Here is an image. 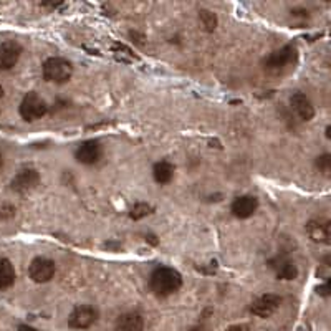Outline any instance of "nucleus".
<instances>
[{
  "label": "nucleus",
  "mask_w": 331,
  "mask_h": 331,
  "mask_svg": "<svg viewBox=\"0 0 331 331\" xmlns=\"http://www.w3.org/2000/svg\"><path fill=\"white\" fill-rule=\"evenodd\" d=\"M182 286V275L172 267H161L154 268L149 277V288L156 297L166 298L171 297Z\"/></svg>",
  "instance_id": "1"
},
{
  "label": "nucleus",
  "mask_w": 331,
  "mask_h": 331,
  "mask_svg": "<svg viewBox=\"0 0 331 331\" xmlns=\"http://www.w3.org/2000/svg\"><path fill=\"white\" fill-rule=\"evenodd\" d=\"M42 75L48 83L65 85L73 76V63L63 56H50L42 65Z\"/></svg>",
  "instance_id": "2"
},
{
  "label": "nucleus",
  "mask_w": 331,
  "mask_h": 331,
  "mask_svg": "<svg viewBox=\"0 0 331 331\" xmlns=\"http://www.w3.org/2000/svg\"><path fill=\"white\" fill-rule=\"evenodd\" d=\"M298 58V50L293 43H288L282 48L271 51L268 56L263 58V68L270 73H280L288 68L290 65H295Z\"/></svg>",
  "instance_id": "3"
},
{
  "label": "nucleus",
  "mask_w": 331,
  "mask_h": 331,
  "mask_svg": "<svg viewBox=\"0 0 331 331\" xmlns=\"http://www.w3.org/2000/svg\"><path fill=\"white\" fill-rule=\"evenodd\" d=\"M48 105L36 91H28L20 101L18 113L22 116V120L27 123H33L42 120L43 116L48 113Z\"/></svg>",
  "instance_id": "4"
},
{
  "label": "nucleus",
  "mask_w": 331,
  "mask_h": 331,
  "mask_svg": "<svg viewBox=\"0 0 331 331\" xmlns=\"http://www.w3.org/2000/svg\"><path fill=\"white\" fill-rule=\"evenodd\" d=\"M100 318V311L93 305H76L68 315V326L73 329H88Z\"/></svg>",
  "instance_id": "5"
},
{
  "label": "nucleus",
  "mask_w": 331,
  "mask_h": 331,
  "mask_svg": "<svg viewBox=\"0 0 331 331\" xmlns=\"http://www.w3.org/2000/svg\"><path fill=\"white\" fill-rule=\"evenodd\" d=\"M40 172L35 167H24L13 176L10 181V189L17 194H28L38 187Z\"/></svg>",
  "instance_id": "6"
},
{
  "label": "nucleus",
  "mask_w": 331,
  "mask_h": 331,
  "mask_svg": "<svg viewBox=\"0 0 331 331\" xmlns=\"http://www.w3.org/2000/svg\"><path fill=\"white\" fill-rule=\"evenodd\" d=\"M55 262L47 259V257H36L28 265V277L35 283H48L55 277Z\"/></svg>",
  "instance_id": "7"
},
{
  "label": "nucleus",
  "mask_w": 331,
  "mask_h": 331,
  "mask_svg": "<svg viewBox=\"0 0 331 331\" xmlns=\"http://www.w3.org/2000/svg\"><path fill=\"white\" fill-rule=\"evenodd\" d=\"M282 303V298L275 293H263L259 298H255L248 306V311L259 316V318H270Z\"/></svg>",
  "instance_id": "8"
},
{
  "label": "nucleus",
  "mask_w": 331,
  "mask_h": 331,
  "mask_svg": "<svg viewBox=\"0 0 331 331\" xmlns=\"http://www.w3.org/2000/svg\"><path fill=\"white\" fill-rule=\"evenodd\" d=\"M268 267L275 271L278 280H295L298 277V267L288 255L278 254L268 260Z\"/></svg>",
  "instance_id": "9"
},
{
  "label": "nucleus",
  "mask_w": 331,
  "mask_h": 331,
  "mask_svg": "<svg viewBox=\"0 0 331 331\" xmlns=\"http://www.w3.org/2000/svg\"><path fill=\"white\" fill-rule=\"evenodd\" d=\"M103 156V146L98 139H86L78 146L75 151V158L80 164L93 166L96 164Z\"/></svg>",
  "instance_id": "10"
},
{
  "label": "nucleus",
  "mask_w": 331,
  "mask_h": 331,
  "mask_svg": "<svg viewBox=\"0 0 331 331\" xmlns=\"http://www.w3.org/2000/svg\"><path fill=\"white\" fill-rule=\"evenodd\" d=\"M22 51H24V48L17 40H5L0 43V70H12L18 63Z\"/></svg>",
  "instance_id": "11"
},
{
  "label": "nucleus",
  "mask_w": 331,
  "mask_h": 331,
  "mask_svg": "<svg viewBox=\"0 0 331 331\" xmlns=\"http://www.w3.org/2000/svg\"><path fill=\"white\" fill-rule=\"evenodd\" d=\"M306 233L316 244L328 245L331 240V225L328 219H311L306 224Z\"/></svg>",
  "instance_id": "12"
},
{
  "label": "nucleus",
  "mask_w": 331,
  "mask_h": 331,
  "mask_svg": "<svg viewBox=\"0 0 331 331\" xmlns=\"http://www.w3.org/2000/svg\"><path fill=\"white\" fill-rule=\"evenodd\" d=\"M290 108L301 121H311L315 118V106L311 100L301 91H295L290 96Z\"/></svg>",
  "instance_id": "13"
},
{
  "label": "nucleus",
  "mask_w": 331,
  "mask_h": 331,
  "mask_svg": "<svg viewBox=\"0 0 331 331\" xmlns=\"http://www.w3.org/2000/svg\"><path fill=\"white\" fill-rule=\"evenodd\" d=\"M259 209V199L254 196H240L230 205V212L235 219H248L252 217Z\"/></svg>",
  "instance_id": "14"
},
{
  "label": "nucleus",
  "mask_w": 331,
  "mask_h": 331,
  "mask_svg": "<svg viewBox=\"0 0 331 331\" xmlns=\"http://www.w3.org/2000/svg\"><path fill=\"white\" fill-rule=\"evenodd\" d=\"M114 331H144V318L138 311H128L118 316Z\"/></svg>",
  "instance_id": "15"
},
{
  "label": "nucleus",
  "mask_w": 331,
  "mask_h": 331,
  "mask_svg": "<svg viewBox=\"0 0 331 331\" xmlns=\"http://www.w3.org/2000/svg\"><path fill=\"white\" fill-rule=\"evenodd\" d=\"M174 172H176V167L172 163L163 159V161H158L156 164L152 166V178L158 184L164 186V184H169L174 178Z\"/></svg>",
  "instance_id": "16"
},
{
  "label": "nucleus",
  "mask_w": 331,
  "mask_h": 331,
  "mask_svg": "<svg viewBox=\"0 0 331 331\" xmlns=\"http://www.w3.org/2000/svg\"><path fill=\"white\" fill-rule=\"evenodd\" d=\"M15 268L9 259L5 257H0V290H7L15 283Z\"/></svg>",
  "instance_id": "17"
},
{
  "label": "nucleus",
  "mask_w": 331,
  "mask_h": 331,
  "mask_svg": "<svg viewBox=\"0 0 331 331\" xmlns=\"http://www.w3.org/2000/svg\"><path fill=\"white\" fill-rule=\"evenodd\" d=\"M199 22H201V25L205 32H214L217 28V24H219V18L217 15L212 10H207V9H201L199 10Z\"/></svg>",
  "instance_id": "18"
},
{
  "label": "nucleus",
  "mask_w": 331,
  "mask_h": 331,
  "mask_svg": "<svg viewBox=\"0 0 331 331\" xmlns=\"http://www.w3.org/2000/svg\"><path fill=\"white\" fill-rule=\"evenodd\" d=\"M154 212V207L148 202H138L129 209V219L131 220H141L144 217L151 216Z\"/></svg>",
  "instance_id": "19"
},
{
  "label": "nucleus",
  "mask_w": 331,
  "mask_h": 331,
  "mask_svg": "<svg viewBox=\"0 0 331 331\" xmlns=\"http://www.w3.org/2000/svg\"><path fill=\"white\" fill-rule=\"evenodd\" d=\"M111 50H113V53L118 56V60H121V62H124V56H128V58H126L128 62L138 60V56H136L134 53H132V50H131L129 47L124 45V43H113Z\"/></svg>",
  "instance_id": "20"
},
{
  "label": "nucleus",
  "mask_w": 331,
  "mask_h": 331,
  "mask_svg": "<svg viewBox=\"0 0 331 331\" xmlns=\"http://www.w3.org/2000/svg\"><path fill=\"white\" fill-rule=\"evenodd\" d=\"M315 166H316V169H318L320 172H323L325 176H328V174H329V171H331V156H329L328 152L321 154V156L316 158Z\"/></svg>",
  "instance_id": "21"
},
{
  "label": "nucleus",
  "mask_w": 331,
  "mask_h": 331,
  "mask_svg": "<svg viewBox=\"0 0 331 331\" xmlns=\"http://www.w3.org/2000/svg\"><path fill=\"white\" fill-rule=\"evenodd\" d=\"M329 291H331V286H329V280H326L323 285H320L318 288H316V293H318L320 297H325L328 298L329 297Z\"/></svg>",
  "instance_id": "22"
},
{
  "label": "nucleus",
  "mask_w": 331,
  "mask_h": 331,
  "mask_svg": "<svg viewBox=\"0 0 331 331\" xmlns=\"http://www.w3.org/2000/svg\"><path fill=\"white\" fill-rule=\"evenodd\" d=\"M129 36L132 38V42H136V43H139V45H144V35H141V33H138V32H129Z\"/></svg>",
  "instance_id": "23"
},
{
  "label": "nucleus",
  "mask_w": 331,
  "mask_h": 331,
  "mask_svg": "<svg viewBox=\"0 0 331 331\" xmlns=\"http://www.w3.org/2000/svg\"><path fill=\"white\" fill-rule=\"evenodd\" d=\"M225 331H250V328H248V325H232Z\"/></svg>",
  "instance_id": "24"
},
{
  "label": "nucleus",
  "mask_w": 331,
  "mask_h": 331,
  "mask_svg": "<svg viewBox=\"0 0 331 331\" xmlns=\"http://www.w3.org/2000/svg\"><path fill=\"white\" fill-rule=\"evenodd\" d=\"M146 242H149L151 245H158V244H159V240H158V237H156L154 233L146 235Z\"/></svg>",
  "instance_id": "25"
},
{
  "label": "nucleus",
  "mask_w": 331,
  "mask_h": 331,
  "mask_svg": "<svg viewBox=\"0 0 331 331\" xmlns=\"http://www.w3.org/2000/svg\"><path fill=\"white\" fill-rule=\"evenodd\" d=\"M291 15L306 18V17H308V10H291Z\"/></svg>",
  "instance_id": "26"
},
{
  "label": "nucleus",
  "mask_w": 331,
  "mask_h": 331,
  "mask_svg": "<svg viewBox=\"0 0 331 331\" xmlns=\"http://www.w3.org/2000/svg\"><path fill=\"white\" fill-rule=\"evenodd\" d=\"M17 331H38V329L33 328V326H30V325H20V326L17 328Z\"/></svg>",
  "instance_id": "27"
},
{
  "label": "nucleus",
  "mask_w": 331,
  "mask_h": 331,
  "mask_svg": "<svg viewBox=\"0 0 331 331\" xmlns=\"http://www.w3.org/2000/svg\"><path fill=\"white\" fill-rule=\"evenodd\" d=\"M2 167H4V156L0 154V169H2Z\"/></svg>",
  "instance_id": "28"
},
{
  "label": "nucleus",
  "mask_w": 331,
  "mask_h": 331,
  "mask_svg": "<svg viewBox=\"0 0 331 331\" xmlns=\"http://www.w3.org/2000/svg\"><path fill=\"white\" fill-rule=\"evenodd\" d=\"M4 98V88H2V85H0V100Z\"/></svg>",
  "instance_id": "29"
}]
</instances>
